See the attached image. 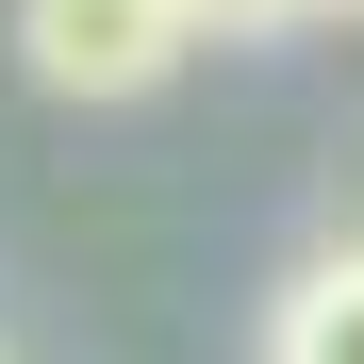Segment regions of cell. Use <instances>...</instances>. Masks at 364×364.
Here are the masks:
<instances>
[{"label":"cell","instance_id":"6da1fadb","mask_svg":"<svg viewBox=\"0 0 364 364\" xmlns=\"http://www.w3.org/2000/svg\"><path fill=\"white\" fill-rule=\"evenodd\" d=\"M199 50V0H17V67L50 100H149Z\"/></svg>","mask_w":364,"mask_h":364},{"label":"cell","instance_id":"7a4b0ae2","mask_svg":"<svg viewBox=\"0 0 364 364\" xmlns=\"http://www.w3.org/2000/svg\"><path fill=\"white\" fill-rule=\"evenodd\" d=\"M265 364H364V265H348V249L265 298Z\"/></svg>","mask_w":364,"mask_h":364},{"label":"cell","instance_id":"3957f363","mask_svg":"<svg viewBox=\"0 0 364 364\" xmlns=\"http://www.w3.org/2000/svg\"><path fill=\"white\" fill-rule=\"evenodd\" d=\"M298 17H315V0H199V33H232V50H249V33H298Z\"/></svg>","mask_w":364,"mask_h":364},{"label":"cell","instance_id":"277c9868","mask_svg":"<svg viewBox=\"0 0 364 364\" xmlns=\"http://www.w3.org/2000/svg\"><path fill=\"white\" fill-rule=\"evenodd\" d=\"M315 17H348V33H364V0H315Z\"/></svg>","mask_w":364,"mask_h":364},{"label":"cell","instance_id":"5b68a950","mask_svg":"<svg viewBox=\"0 0 364 364\" xmlns=\"http://www.w3.org/2000/svg\"><path fill=\"white\" fill-rule=\"evenodd\" d=\"M348 265H364V232H348Z\"/></svg>","mask_w":364,"mask_h":364},{"label":"cell","instance_id":"8992f818","mask_svg":"<svg viewBox=\"0 0 364 364\" xmlns=\"http://www.w3.org/2000/svg\"><path fill=\"white\" fill-rule=\"evenodd\" d=\"M0 364H17V348H0Z\"/></svg>","mask_w":364,"mask_h":364}]
</instances>
